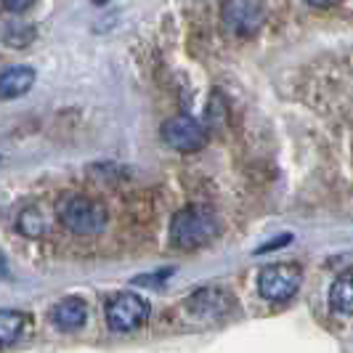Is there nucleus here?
<instances>
[{"label": "nucleus", "instance_id": "f8f14e48", "mask_svg": "<svg viewBox=\"0 0 353 353\" xmlns=\"http://www.w3.org/2000/svg\"><path fill=\"white\" fill-rule=\"evenodd\" d=\"M19 231H21V234H27V236H40V234L46 231V221H43V215H40L35 208L24 210L21 215H19Z\"/></svg>", "mask_w": 353, "mask_h": 353}, {"label": "nucleus", "instance_id": "7ed1b4c3", "mask_svg": "<svg viewBox=\"0 0 353 353\" xmlns=\"http://www.w3.org/2000/svg\"><path fill=\"white\" fill-rule=\"evenodd\" d=\"M265 21L263 0H223L221 3V24L231 37H252Z\"/></svg>", "mask_w": 353, "mask_h": 353}, {"label": "nucleus", "instance_id": "6e6552de", "mask_svg": "<svg viewBox=\"0 0 353 353\" xmlns=\"http://www.w3.org/2000/svg\"><path fill=\"white\" fill-rule=\"evenodd\" d=\"M35 85V70L32 67H11L0 74V101H11L24 96Z\"/></svg>", "mask_w": 353, "mask_h": 353}, {"label": "nucleus", "instance_id": "ddd939ff", "mask_svg": "<svg viewBox=\"0 0 353 353\" xmlns=\"http://www.w3.org/2000/svg\"><path fill=\"white\" fill-rule=\"evenodd\" d=\"M32 3H35V0H0V6H3L6 11H11V14H21V11H27Z\"/></svg>", "mask_w": 353, "mask_h": 353}, {"label": "nucleus", "instance_id": "9b49d317", "mask_svg": "<svg viewBox=\"0 0 353 353\" xmlns=\"http://www.w3.org/2000/svg\"><path fill=\"white\" fill-rule=\"evenodd\" d=\"M330 303L340 314H351L353 311V276L351 271H345L343 276H337L330 292Z\"/></svg>", "mask_w": 353, "mask_h": 353}, {"label": "nucleus", "instance_id": "a211bd4d", "mask_svg": "<svg viewBox=\"0 0 353 353\" xmlns=\"http://www.w3.org/2000/svg\"><path fill=\"white\" fill-rule=\"evenodd\" d=\"M104 3H109V0H93V6H104Z\"/></svg>", "mask_w": 353, "mask_h": 353}, {"label": "nucleus", "instance_id": "2eb2a0df", "mask_svg": "<svg viewBox=\"0 0 353 353\" xmlns=\"http://www.w3.org/2000/svg\"><path fill=\"white\" fill-rule=\"evenodd\" d=\"M290 239H292V236H290V234H284V236H279V239H274V242H268V245H263V248L258 250V252H261V255H263V252H268V250L284 248V245H287V242H290Z\"/></svg>", "mask_w": 353, "mask_h": 353}, {"label": "nucleus", "instance_id": "f03ea898", "mask_svg": "<svg viewBox=\"0 0 353 353\" xmlns=\"http://www.w3.org/2000/svg\"><path fill=\"white\" fill-rule=\"evenodd\" d=\"M59 221L80 236L101 234L106 226V208L90 196H67L59 202Z\"/></svg>", "mask_w": 353, "mask_h": 353}, {"label": "nucleus", "instance_id": "39448f33", "mask_svg": "<svg viewBox=\"0 0 353 353\" xmlns=\"http://www.w3.org/2000/svg\"><path fill=\"white\" fill-rule=\"evenodd\" d=\"M146 319H149V303L136 292H120L106 303V324L114 332L139 330Z\"/></svg>", "mask_w": 353, "mask_h": 353}, {"label": "nucleus", "instance_id": "4468645a", "mask_svg": "<svg viewBox=\"0 0 353 353\" xmlns=\"http://www.w3.org/2000/svg\"><path fill=\"white\" fill-rule=\"evenodd\" d=\"M173 274V268H168V271H159V274H152V276H139L136 284H146V287H154V282H165L168 276Z\"/></svg>", "mask_w": 353, "mask_h": 353}, {"label": "nucleus", "instance_id": "f3484780", "mask_svg": "<svg viewBox=\"0 0 353 353\" xmlns=\"http://www.w3.org/2000/svg\"><path fill=\"white\" fill-rule=\"evenodd\" d=\"M8 274V265H6V258H3V252H0V276H6Z\"/></svg>", "mask_w": 353, "mask_h": 353}, {"label": "nucleus", "instance_id": "423d86ee", "mask_svg": "<svg viewBox=\"0 0 353 353\" xmlns=\"http://www.w3.org/2000/svg\"><path fill=\"white\" fill-rule=\"evenodd\" d=\"M162 139L168 146H173L176 152H196L208 141L205 128L196 123L189 114H176L162 125Z\"/></svg>", "mask_w": 353, "mask_h": 353}, {"label": "nucleus", "instance_id": "f257e3e1", "mask_svg": "<svg viewBox=\"0 0 353 353\" xmlns=\"http://www.w3.org/2000/svg\"><path fill=\"white\" fill-rule=\"evenodd\" d=\"M221 231L218 215L210 208L202 205H189L178 210L170 221V242L181 250H194L212 242Z\"/></svg>", "mask_w": 353, "mask_h": 353}, {"label": "nucleus", "instance_id": "1a4fd4ad", "mask_svg": "<svg viewBox=\"0 0 353 353\" xmlns=\"http://www.w3.org/2000/svg\"><path fill=\"white\" fill-rule=\"evenodd\" d=\"M85 316H88V308H85V303L80 301V298H64V301L56 303V308H53V324L59 327V330H80L83 324H85Z\"/></svg>", "mask_w": 353, "mask_h": 353}, {"label": "nucleus", "instance_id": "dca6fc26", "mask_svg": "<svg viewBox=\"0 0 353 353\" xmlns=\"http://www.w3.org/2000/svg\"><path fill=\"white\" fill-rule=\"evenodd\" d=\"M314 8H330V6H337L340 0H308Z\"/></svg>", "mask_w": 353, "mask_h": 353}, {"label": "nucleus", "instance_id": "20e7f679", "mask_svg": "<svg viewBox=\"0 0 353 353\" xmlns=\"http://www.w3.org/2000/svg\"><path fill=\"white\" fill-rule=\"evenodd\" d=\"M303 284V268L298 263L265 265L258 274V292L268 303H287Z\"/></svg>", "mask_w": 353, "mask_h": 353}, {"label": "nucleus", "instance_id": "9d476101", "mask_svg": "<svg viewBox=\"0 0 353 353\" xmlns=\"http://www.w3.org/2000/svg\"><path fill=\"white\" fill-rule=\"evenodd\" d=\"M27 327V316L19 311H0V348L14 345Z\"/></svg>", "mask_w": 353, "mask_h": 353}, {"label": "nucleus", "instance_id": "0eeeda50", "mask_svg": "<svg viewBox=\"0 0 353 353\" xmlns=\"http://www.w3.org/2000/svg\"><path fill=\"white\" fill-rule=\"evenodd\" d=\"M231 303H234V298L223 287H202V290H196L194 295L186 301V305L199 319H218L229 311Z\"/></svg>", "mask_w": 353, "mask_h": 353}]
</instances>
